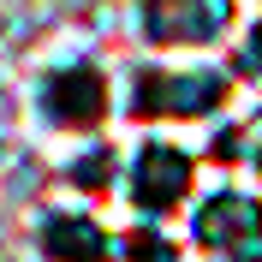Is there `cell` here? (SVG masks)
Wrapping results in <instances>:
<instances>
[{"label":"cell","mask_w":262,"mask_h":262,"mask_svg":"<svg viewBox=\"0 0 262 262\" xmlns=\"http://www.w3.org/2000/svg\"><path fill=\"white\" fill-rule=\"evenodd\" d=\"M42 114H48L60 131L101 125V114H107V83H101V72H90V66L54 72V78L42 83Z\"/></svg>","instance_id":"1"},{"label":"cell","mask_w":262,"mask_h":262,"mask_svg":"<svg viewBox=\"0 0 262 262\" xmlns=\"http://www.w3.org/2000/svg\"><path fill=\"white\" fill-rule=\"evenodd\" d=\"M227 96L221 78H173V72H155V78H137V101L131 114L149 119V114H203Z\"/></svg>","instance_id":"2"},{"label":"cell","mask_w":262,"mask_h":262,"mask_svg":"<svg viewBox=\"0 0 262 262\" xmlns=\"http://www.w3.org/2000/svg\"><path fill=\"white\" fill-rule=\"evenodd\" d=\"M131 191H137V209L167 214L185 191H191V155H179V149H167V143L143 149V161H137V185H131Z\"/></svg>","instance_id":"3"},{"label":"cell","mask_w":262,"mask_h":262,"mask_svg":"<svg viewBox=\"0 0 262 262\" xmlns=\"http://www.w3.org/2000/svg\"><path fill=\"white\" fill-rule=\"evenodd\" d=\"M203 245H250L256 238V209L245 196H214L203 209V227H196Z\"/></svg>","instance_id":"4"},{"label":"cell","mask_w":262,"mask_h":262,"mask_svg":"<svg viewBox=\"0 0 262 262\" xmlns=\"http://www.w3.org/2000/svg\"><path fill=\"white\" fill-rule=\"evenodd\" d=\"M42 250H48L54 262H101L107 256V245H101V232L90 227V221H48V232H42Z\"/></svg>","instance_id":"5"},{"label":"cell","mask_w":262,"mask_h":262,"mask_svg":"<svg viewBox=\"0 0 262 262\" xmlns=\"http://www.w3.org/2000/svg\"><path fill=\"white\" fill-rule=\"evenodd\" d=\"M250 60L262 66V24H256V36H250Z\"/></svg>","instance_id":"6"}]
</instances>
